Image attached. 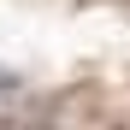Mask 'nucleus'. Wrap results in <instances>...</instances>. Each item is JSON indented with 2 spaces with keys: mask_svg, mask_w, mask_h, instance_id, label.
I'll return each instance as SVG.
<instances>
[{
  "mask_svg": "<svg viewBox=\"0 0 130 130\" xmlns=\"http://www.w3.org/2000/svg\"><path fill=\"white\" fill-rule=\"evenodd\" d=\"M18 89V71H6V65H0V95H12Z\"/></svg>",
  "mask_w": 130,
  "mask_h": 130,
  "instance_id": "f257e3e1",
  "label": "nucleus"
}]
</instances>
